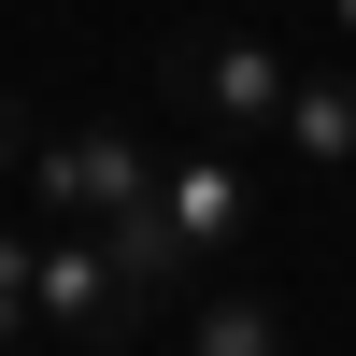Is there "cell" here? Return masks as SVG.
Returning <instances> with one entry per match:
<instances>
[{
    "label": "cell",
    "mask_w": 356,
    "mask_h": 356,
    "mask_svg": "<svg viewBox=\"0 0 356 356\" xmlns=\"http://www.w3.org/2000/svg\"><path fill=\"white\" fill-rule=\"evenodd\" d=\"M186 356H285V314L228 285V300H200V314H186Z\"/></svg>",
    "instance_id": "obj_6"
},
{
    "label": "cell",
    "mask_w": 356,
    "mask_h": 356,
    "mask_svg": "<svg viewBox=\"0 0 356 356\" xmlns=\"http://www.w3.org/2000/svg\"><path fill=\"white\" fill-rule=\"evenodd\" d=\"M29 328H43L29 314V228H0V356H29Z\"/></svg>",
    "instance_id": "obj_7"
},
{
    "label": "cell",
    "mask_w": 356,
    "mask_h": 356,
    "mask_svg": "<svg viewBox=\"0 0 356 356\" xmlns=\"http://www.w3.org/2000/svg\"><path fill=\"white\" fill-rule=\"evenodd\" d=\"M328 29H342V57H356V0H328Z\"/></svg>",
    "instance_id": "obj_8"
},
{
    "label": "cell",
    "mask_w": 356,
    "mask_h": 356,
    "mask_svg": "<svg viewBox=\"0 0 356 356\" xmlns=\"http://www.w3.org/2000/svg\"><path fill=\"white\" fill-rule=\"evenodd\" d=\"M0 143H15V114H0Z\"/></svg>",
    "instance_id": "obj_9"
},
{
    "label": "cell",
    "mask_w": 356,
    "mask_h": 356,
    "mask_svg": "<svg viewBox=\"0 0 356 356\" xmlns=\"http://www.w3.org/2000/svg\"><path fill=\"white\" fill-rule=\"evenodd\" d=\"M15 186H29V214H57V228H114V214L157 200V157H143L129 129H57V143L15 157Z\"/></svg>",
    "instance_id": "obj_2"
},
{
    "label": "cell",
    "mask_w": 356,
    "mask_h": 356,
    "mask_svg": "<svg viewBox=\"0 0 356 356\" xmlns=\"http://www.w3.org/2000/svg\"><path fill=\"white\" fill-rule=\"evenodd\" d=\"M157 72H171V100H186L214 143H243V129H285V86H300V57H285V43H257V29H186Z\"/></svg>",
    "instance_id": "obj_1"
},
{
    "label": "cell",
    "mask_w": 356,
    "mask_h": 356,
    "mask_svg": "<svg viewBox=\"0 0 356 356\" xmlns=\"http://www.w3.org/2000/svg\"><path fill=\"white\" fill-rule=\"evenodd\" d=\"M285 157H300V171H356V57L285 86Z\"/></svg>",
    "instance_id": "obj_5"
},
{
    "label": "cell",
    "mask_w": 356,
    "mask_h": 356,
    "mask_svg": "<svg viewBox=\"0 0 356 356\" xmlns=\"http://www.w3.org/2000/svg\"><path fill=\"white\" fill-rule=\"evenodd\" d=\"M29 314H43L57 342H86V356L143 342V300H129V271H114V243H100V228H57V243H29Z\"/></svg>",
    "instance_id": "obj_3"
},
{
    "label": "cell",
    "mask_w": 356,
    "mask_h": 356,
    "mask_svg": "<svg viewBox=\"0 0 356 356\" xmlns=\"http://www.w3.org/2000/svg\"><path fill=\"white\" fill-rule=\"evenodd\" d=\"M157 228L200 257V271H214L228 243H257V157H243V143H214V129H200L186 157H157Z\"/></svg>",
    "instance_id": "obj_4"
}]
</instances>
